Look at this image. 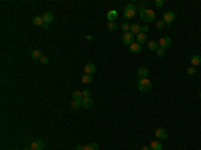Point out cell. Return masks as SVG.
<instances>
[{"label": "cell", "mask_w": 201, "mask_h": 150, "mask_svg": "<svg viewBox=\"0 0 201 150\" xmlns=\"http://www.w3.org/2000/svg\"><path fill=\"white\" fill-rule=\"evenodd\" d=\"M140 18L142 19L144 22L150 23V22H154V20H156V13H154L153 9L145 8V9H142V11L140 12Z\"/></svg>", "instance_id": "6da1fadb"}, {"label": "cell", "mask_w": 201, "mask_h": 150, "mask_svg": "<svg viewBox=\"0 0 201 150\" xmlns=\"http://www.w3.org/2000/svg\"><path fill=\"white\" fill-rule=\"evenodd\" d=\"M136 13H137L136 5L134 4H127L126 7H125V9H123V18L126 19V20H129V19H131Z\"/></svg>", "instance_id": "7a4b0ae2"}, {"label": "cell", "mask_w": 201, "mask_h": 150, "mask_svg": "<svg viewBox=\"0 0 201 150\" xmlns=\"http://www.w3.org/2000/svg\"><path fill=\"white\" fill-rule=\"evenodd\" d=\"M137 87H138V90H140V91H142V93H146V91H149V90L152 88V82H150L148 78L140 79V80H138V83H137Z\"/></svg>", "instance_id": "3957f363"}, {"label": "cell", "mask_w": 201, "mask_h": 150, "mask_svg": "<svg viewBox=\"0 0 201 150\" xmlns=\"http://www.w3.org/2000/svg\"><path fill=\"white\" fill-rule=\"evenodd\" d=\"M158 46L161 47V48H169L172 46V39L169 38V36H164V38H161V39L158 40Z\"/></svg>", "instance_id": "277c9868"}, {"label": "cell", "mask_w": 201, "mask_h": 150, "mask_svg": "<svg viewBox=\"0 0 201 150\" xmlns=\"http://www.w3.org/2000/svg\"><path fill=\"white\" fill-rule=\"evenodd\" d=\"M174 19H176V13L173 11H168V12L164 13V22H165V24L170 26L172 23L174 22Z\"/></svg>", "instance_id": "5b68a950"}, {"label": "cell", "mask_w": 201, "mask_h": 150, "mask_svg": "<svg viewBox=\"0 0 201 150\" xmlns=\"http://www.w3.org/2000/svg\"><path fill=\"white\" fill-rule=\"evenodd\" d=\"M44 142L42 141V139H36V141H32L31 142V145H30V147L32 150H43L44 149Z\"/></svg>", "instance_id": "8992f818"}, {"label": "cell", "mask_w": 201, "mask_h": 150, "mask_svg": "<svg viewBox=\"0 0 201 150\" xmlns=\"http://www.w3.org/2000/svg\"><path fill=\"white\" fill-rule=\"evenodd\" d=\"M85 74H89V75H93L94 72H95V70H97V67H95V64L93 62H87L86 64H85Z\"/></svg>", "instance_id": "52a82bcc"}, {"label": "cell", "mask_w": 201, "mask_h": 150, "mask_svg": "<svg viewBox=\"0 0 201 150\" xmlns=\"http://www.w3.org/2000/svg\"><path fill=\"white\" fill-rule=\"evenodd\" d=\"M122 40H123V43L126 44V46H131V44L134 43V35H133L131 32H125Z\"/></svg>", "instance_id": "ba28073f"}, {"label": "cell", "mask_w": 201, "mask_h": 150, "mask_svg": "<svg viewBox=\"0 0 201 150\" xmlns=\"http://www.w3.org/2000/svg\"><path fill=\"white\" fill-rule=\"evenodd\" d=\"M154 134H156V137H157L158 139H166V138H168V131H166L165 129H162V127L156 129Z\"/></svg>", "instance_id": "9c48e42d"}, {"label": "cell", "mask_w": 201, "mask_h": 150, "mask_svg": "<svg viewBox=\"0 0 201 150\" xmlns=\"http://www.w3.org/2000/svg\"><path fill=\"white\" fill-rule=\"evenodd\" d=\"M82 105H83L85 109L90 110V109L94 107V99H93V98H83V99H82Z\"/></svg>", "instance_id": "30bf717a"}, {"label": "cell", "mask_w": 201, "mask_h": 150, "mask_svg": "<svg viewBox=\"0 0 201 150\" xmlns=\"http://www.w3.org/2000/svg\"><path fill=\"white\" fill-rule=\"evenodd\" d=\"M43 22H44V24H50V23L53 22L54 20V15H53V12H50V11H47V12H44L43 13Z\"/></svg>", "instance_id": "8fae6325"}, {"label": "cell", "mask_w": 201, "mask_h": 150, "mask_svg": "<svg viewBox=\"0 0 201 150\" xmlns=\"http://www.w3.org/2000/svg\"><path fill=\"white\" fill-rule=\"evenodd\" d=\"M130 32H131V34H133L134 36L138 35V34H141V26L138 24V23H134V24H131Z\"/></svg>", "instance_id": "7c38bea8"}, {"label": "cell", "mask_w": 201, "mask_h": 150, "mask_svg": "<svg viewBox=\"0 0 201 150\" xmlns=\"http://www.w3.org/2000/svg\"><path fill=\"white\" fill-rule=\"evenodd\" d=\"M142 50V44H140V43H134L131 44L130 46V52H133V54H138Z\"/></svg>", "instance_id": "4fadbf2b"}, {"label": "cell", "mask_w": 201, "mask_h": 150, "mask_svg": "<svg viewBox=\"0 0 201 150\" xmlns=\"http://www.w3.org/2000/svg\"><path fill=\"white\" fill-rule=\"evenodd\" d=\"M137 75L140 76L141 79H144V78H148L149 75V70L146 68V67H141L140 70H138V72H137Z\"/></svg>", "instance_id": "5bb4252c"}, {"label": "cell", "mask_w": 201, "mask_h": 150, "mask_svg": "<svg viewBox=\"0 0 201 150\" xmlns=\"http://www.w3.org/2000/svg\"><path fill=\"white\" fill-rule=\"evenodd\" d=\"M117 18H118V13H117V11L111 9V11H109V12H107V19H109V22H115V20H117Z\"/></svg>", "instance_id": "9a60e30c"}, {"label": "cell", "mask_w": 201, "mask_h": 150, "mask_svg": "<svg viewBox=\"0 0 201 150\" xmlns=\"http://www.w3.org/2000/svg\"><path fill=\"white\" fill-rule=\"evenodd\" d=\"M190 63H192L193 67L200 66L201 64V56H198V55H193V56L190 58Z\"/></svg>", "instance_id": "2e32d148"}, {"label": "cell", "mask_w": 201, "mask_h": 150, "mask_svg": "<svg viewBox=\"0 0 201 150\" xmlns=\"http://www.w3.org/2000/svg\"><path fill=\"white\" fill-rule=\"evenodd\" d=\"M32 24L36 27H40V26H43L44 22H43V18L42 16H35V18L32 19Z\"/></svg>", "instance_id": "e0dca14e"}, {"label": "cell", "mask_w": 201, "mask_h": 150, "mask_svg": "<svg viewBox=\"0 0 201 150\" xmlns=\"http://www.w3.org/2000/svg\"><path fill=\"white\" fill-rule=\"evenodd\" d=\"M81 107H83L82 101H78V99H73L71 101V109L77 110V109H81Z\"/></svg>", "instance_id": "ac0fdd59"}, {"label": "cell", "mask_w": 201, "mask_h": 150, "mask_svg": "<svg viewBox=\"0 0 201 150\" xmlns=\"http://www.w3.org/2000/svg\"><path fill=\"white\" fill-rule=\"evenodd\" d=\"M148 48L152 50V51H157L158 50V42H156V40H150V42H148Z\"/></svg>", "instance_id": "d6986e66"}, {"label": "cell", "mask_w": 201, "mask_h": 150, "mask_svg": "<svg viewBox=\"0 0 201 150\" xmlns=\"http://www.w3.org/2000/svg\"><path fill=\"white\" fill-rule=\"evenodd\" d=\"M81 80H82L83 83L90 84V83H91V82H93V75H89V74L82 75V78H81Z\"/></svg>", "instance_id": "ffe728a7"}, {"label": "cell", "mask_w": 201, "mask_h": 150, "mask_svg": "<svg viewBox=\"0 0 201 150\" xmlns=\"http://www.w3.org/2000/svg\"><path fill=\"white\" fill-rule=\"evenodd\" d=\"M150 149L152 150H162V143L158 141H153L150 143Z\"/></svg>", "instance_id": "44dd1931"}, {"label": "cell", "mask_w": 201, "mask_h": 150, "mask_svg": "<svg viewBox=\"0 0 201 150\" xmlns=\"http://www.w3.org/2000/svg\"><path fill=\"white\" fill-rule=\"evenodd\" d=\"M146 40H148V39H146V35H145V34H142V32L137 35V43H140V44L146 43Z\"/></svg>", "instance_id": "7402d4cb"}, {"label": "cell", "mask_w": 201, "mask_h": 150, "mask_svg": "<svg viewBox=\"0 0 201 150\" xmlns=\"http://www.w3.org/2000/svg\"><path fill=\"white\" fill-rule=\"evenodd\" d=\"M73 99H78V101H82V99H83L82 91H78V90L73 91Z\"/></svg>", "instance_id": "603a6c76"}, {"label": "cell", "mask_w": 201, "mask_h": 150, "mask_svg": "<svg viewBox=\"0 0 201 150\" xmlns=\"http://www.w3.org/2000/svg\"><path fill=\"white\" fill-rule=\"evenodd\" d=\"M31 56L34 58V59H40L43 55H42V52H40V50H34V51L31 52Z\"/></svg>", "instance_id": "cb8c5ba5"}, {"label": "cell", "mask_w": 201, "mask_h": 150, "mask_svg": "<svg viewBox=\"0 0 201 150\" xmlns=\"http://www.w3.org/2000/svg\"><path fill=\"white\" fill-rule=\"evenodd\" d=\"M107 28H109L111 32H115V31H117V28H118V26H117V23H115V22H109Z\"/></svg>", "instance_id": "d4e9b609"}, {"label": "cell", "mask_w": 201, "mask_h": 150, "mask_svg": "<svg viewBox=\"0 0 201 150\" xmlns=\"http://www.w3.org/2000/svg\"><path fill=\"white\" fill-rule=\"evenodd\" d=\"M85 150H98V145L91 142V143H89V145L85 146Z\"/></svg>", "instance_id": "484cf974"}, {"label": "cell", "mask_w": 201, "mask_h": 150, "mask_svg": "<svg viewBox=\"0 0 201 150\" xmlns=\"http://www.w3.org/2000/svg\"><path fill=\"white\" fill-rule=\"evenodd\" d=\"M130 27H131V26H130V24H129L127 22H123L122 24H121V28H122L125 32H130Z\"/></svg>", "instance_id": "4316f807"}, {"label": "cell", "mask_w": 201, "mask_h": 150, "mask_svg": "<svg viewBox=\"0 0 201 150\" xmlns=\"http://www.w3.org/2000/svg\"><path fill=\"white\" fill-rule=\"evenodd\" d=\"M186 72H188V75H194V74H196V67L189 66L188 70H186Z\"/></svg>", "instance_id": "83f0119b"}, {"label": "cell", "mask_w": 201, "mask_h": 150, "mask_svg": "<svg viewBox=\"0 0 201 150\" xmlns=\"http://www.w3.org/2000/svg\"><path fill=\"white\" fill-rule=\"evenodd\" d=\"M164 27H165V22H164V20H162V22L158 20V22L156 23V28H157V30H162Z\"/></svg>", "instance_id": "f1b7e54d"}, {"label": "cell", "mask_w": 201, "mask_h": 150, "mask_svg": "<svg viewBox=\"0 0 201 150\" xmlns=\"http://www.w3.org/2000/svg\"><path fill=\"white\" fill-rule=\"evenodd\" d=\"M156 52H157V56H158V58H164V55H165V50L160 47V48H158Z\"/></svg>", "instance_id": "f546056e"}, {"label": "cell", "mask_w": 201, "mask_h": 150, "mask_svg": "<svg viewBox=\"0 0 201 150\" xmlns=\"http://www.w3.org/2000/svg\"><path fill=\"white\" fill-rule=\"evenodd\" d=\"M154 4L157 5V7H162V5L165 4V1H164V0H156V1H154Z\"/></svg>", "instance_id": "4dcf8cb0"}, {"label": "cell", "mask_w": 201, "mask_h": 150, "mask_svg": "<svg viewBox=\"0 0 201 150\" xmlns=\"http://www.w3.org/2000/svg\"><path fill=\"white\" fill-rule=\"evenodd\" d=\"M141 32H142V34L149 32V26H141Z\"/></svg>", "instance_id": "1f68e13d"}, {"label": "cell", "mask_w": 201, "mask_h": 150, "mask_svg": "<svg viewBox=\"0 0 201 150\" xmlns=\"http://www.w3.org/2000/svg\"><path fill=\"white\" fill-rule=\"evenodd\" d=\"M82 94H83V98H90V91L89 90H83Z\"/></svg>", "instance_id": "d6a6232c"}, {"label": "cell", "mask_w": 201, "mask_h": 150, "mask_svg": "<svg viewBox=\"0 0 201 150\" xmlns=\"http://www.w3.org/2000/svg\"><path fill=\"white\" fill-rule=\"evenodd\" d=\"M40 62L43 63V64H47V63H48V58L47 56H42V58H40Z\"/></svg>", "instance_id": "836d02e7"}, {"label": "cell", "mask_w": 201, "mask_h": 150, "mask_svg": "<svg viewBox=\"0 0 201 150\" xmlns=\"http://www.w3.org/2000/svg\"><path fill=\"white\" fill-rule=\"evenodd\" d=\"M75 150H85V146L78 145V146H77V149H75Z\"/></svg>", "instance_id": "e575fe53"}, {"label": "cell", "mask_w": 201, "mask_h": 150, "mask_svg": "<svg viewBox=\"0 0 201 150\" xmlns=\"http://www.w3.org/2000/svg\"><path fill=\"white\" fill-rule=\"evenodd\" d=\"M141 150H152V149H150V146H144Z\"/></svg>", "instance_id": "d590c367"}, {"label": "cell", "mask_w": 201, "mask_h": 150, "mask_svg": "<svg viewBox=\"0 0 201 150\" xmlns=\"http://www.w3.org/2000/svg\"><path fill=\"white\" fill-rule=\"evenodd\" d=\"M86 40H93V36L91 35H87V36H86Z\"/></svg>", "instance_id": "8d00e7d4"}, {"label": "cell", "mask_w": 201, "mask_h": 150, "mask_svg": "<svg viewBox=\"0 0 201 150\" xmlns=\"http://www.w3.org/2000/svg\"><path fill=\"white\" fill-rule=\"evenodd\" d=\"M23 150H32V149H31V147H24Z\"/></svg>", "instance_id": "74e56055"}, {"label": "cell", "mask_w": 201, "mask_h": 150, "mask_svg": "<svg viewBox=\"0 0 201 150\" xmlns=\"http://www.w3.org/2000/svg\"><path fill=\"white\" fill-rule=\"evenodd\" d=\"M198 95H200V98H201V91H200V93H198Z\"/></svg>", "instance_id": "f35d334b"}]
</instances>
